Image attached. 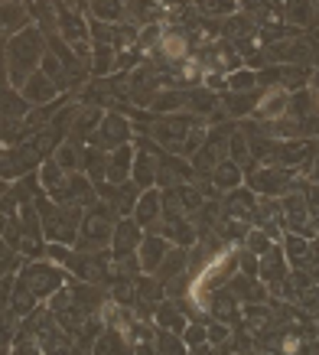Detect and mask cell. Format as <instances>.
I'll use <instances>...</instances> for the list:
<instances>
[{"label": "cell", "mask_w": 319, "mask_h": 355, "mask_svg": "<svg viewBox=\"0 0 319 355\" xmlns=\"http://www.w3.org/2000/svg\"><path fill=\"white\" fill-rule=\"evenodd\" d=\"M43 53V36H40L36 26H23L20 33H13L10 43H7V76H10L13 88H20L26 82V76L36 72Z\"/></svg>", "instance_id": "cell-1"}, {"label": "cell", "mask_w": 319, "mask_h": 355, "mask_svg": "<svg viewBox=\"0 0 319 355\" xmlns=\"http://www.w3.org/2000/svg\"><path fill=\"white\" fill-rule=\"evenodd\" d=\"M23 287L36 297V300H46L49 293H55L62 287V270L55 268V264H46V261H33V264H23V270L17 274Z\"/></svg>", "instance_id": "cell-2"}, {"label": "cell", "mask_w": 319, "mask_h": 355, "mask_svg": "<svg viewBox=\"0 0 319 355\" xmlns=\"http://www.w3.org/2000/svg\"><path fill=\"white\" fill-rule=\"evenodd\" d=\"M88 140H92V147H98V150L124 147V144L130 140V124L121 118V114H101L98 128L88 134Z\"/></svg>", "instance_id": "cell-3"}, {"label": "cell", "mask_w": 319, "mask_h": 355, "mask_svg": "<svg viewBox=\"0 0 319 355\" xmlns=\"http://www.w3.org/2000/svg\"><path fill=\"white\" fill-rule=\"evenodd\" d=\"M199 121L192 118H180V114H170V118H157L153 124H150V134H153V140L157 144H163L166 150H180L182 137L189 134V128H196Z\"/></svg>", "instance_id": "cell-4"}, {"label": "cell", "mask_w": 319, "mask_h": 355, "mask_svg": "<svg viewBox=\"0 0 319 355\" xmlns=\"http://www.w3.org/2000/svg\"><path fill=\"white\" fill-rule=\"evenodd\" d=\"M248 183H251V193L257 196H284L290 186V173L284 166H264V170H251L248 173Z\"/></svg>", "instance_id": "cell-5"}, {"label": "cell", "mask_w": 319, "mask_h": 355, "mask_svg": "<svg viewBox=\"0 0 319 355\" xmlns=\"http://www.w3.org/2000/svg\"><path fill=\"white\" fill-rule=\"evenodd\" d=\"M287 101H290V92L280 85H270V88H264V92H257L255 118L274 121V118H280V114H287Z\"/></svg>", "instance_id": "cell-6"}, {"label": "cell", "mask_w": 319, "mask_h": 355, "mask_svg": "<svg viewBox=\"0 0 319 355\" xmlns=\"http://www.w3.org/2000/svg\"><path fill=\"white\" fill-rule=\"evenodd\" d=\"M166 248H170V241L160 235V228H157V232L150 228L147 235L140 238V245H137L140 270H144V274H153V270H157V264L163 261V254H166Z\"/></svg>", "instance_id": "cell-7"}, {"label": "cell", "mask_w": 319, "mask_h": 355, "mask_svg": "<svg viewBox=\"0 0 319 355\" xmlns=\"http://www.w3.org/2000/svg\"><path fill=\"white\" fill-rule=\"evenodd\" d=\"M140 225L134 222V218H117L114 222V232H111V251H114V258H121V254H130V251H137L140 245Z\"/></svg>", "instance_id": "cell-8"}, {"label": "cell", "mask_w": 319, "mask_h": 355, "mask_svg": "<svg viewBox=\"0 0 319 355\" xmlns=\"http://www.w3.org/2000/svg\"><path fill=\"white\" fill-rule=\"evenodd\" d=\"M17 92H20L26 101H33V105H49L55 98V82L49 76H43V72H30L26 82H23Z\"/></svg>", "instance_id": "cell-9"}, {"label": "cell", "mask_w": 319, "mask_h": 355, "mask_svg": "<svg viewBox=\"0 0 319 355\" xmlns=\"http://www.w3.org/2000/svg\"><path fill=\"white\" fill-rule=\"evenodd\" d=\"M290 270H287V258H284V251L277 245H270L257 258V280H264V284H274V280H280V277H287Z\"/></svg>", "instance_id": "cell-10"}, {"label": "cell", "mask_w": 319, "mask_h": 355, "mask_svg": "<svg viewBox=\"0 0 319 355\" xmlns=\"http://www.w3.org/2000/svg\"><path fill=\"white\" fill-rule=\"evenodd\" d=\"M255 193L251 189H228V199H225L222 205V216L228 218H241V222H251V212H255Z\"/></svg>", "instance_id": "cell-11"}, {"label": "cell", "mask_w": 319, "mask_h": 355, "mask_svg": "<svg viewBox=\"0 0 319 355\" xmlns=\"http://www.w3.org/2000/svg\"><path fill=\"white\" fill-rule=\"evenodd\" d=\"M130 163H134V147L124 144V147H114L111 157H107V170H105V183H124L130 176Z\"/></svg>", "instance_id": "cell-12"}, {"label": "cell", "mask_w": 319, "mask_h": 355, "mask_svg": "<svg viewBox=\"0 0 319 355\" xmlns=\"http://www.w3.org/2000/svg\"><path fill=\"white\" fill-rule=\"evenodd\" d=\"M134 222L137 225H157L160 222V189H144L134 202Z\"/></svg>", "instance_id": "cell-13"}, {"label": "cell", "mask_w": 319, "mask_h": 355, "mask_svg": "<svg viewBox=\"0 0 319 355\" xmlns=\"http://www.w3.org/2000/svg\"><path fill=\"white\" fill-rule=\"evenodd\" d=\"M280 17H284V23H290V26H309V30H313L316 7H313V0H284Z\"/></svg>", "instance_id": "cell-14"}, {"label": "cell", "mask_w": 319, "mask_h": 355, "mask_svg": "<svg viewBox=\"0 0 319 355\" xmlns=\"http://www.w3.org/2000/svg\"><path fill=\"white\" fill-rule=\"evenodd\" d=\"M212 176V186L218 189V193H228V189H234V186H241V180H245V173H241V166L232 160H222L215 163V170L209 173Z\"/></svg>", "instance_id": "cell-15"}, {"label": "cell", "mask_w": 319, "mask_h": 355, "mask_svg": "<svg viewBox=\"0 0 319 355\" xmlns=\"http://www.w3.org/2000/svg\"><path fill=\"white\" fill-rule=\"evenodd\" d=\"M23 26H30V10L23 3H0V36L20 33Z\"/></svg>", "instance_id": "cell-16"}, {"label": "cell", "mask_w": 319, "mask_h": 355, "mask_svg": "<svg viewBox=\"0 0 319 355\" xmlns=\"http://www.w3.org/2000/svg\"><path fill=\"white\" fill-rule=\"evenodd\" d=\"M130 176H134V183H137L140 189H147V186L157 183V160H153V153H134Z\"/></svg>", "instance_id": "cell-17"}, {"label": "cell", "mask_w": 319, "mask_h": 355, "mask_svg": "<svg viewBox=\"0 0 319 355\" xmlns=\"http://www.w3.org/2000/svg\"><path fill=\"white\" fill-rule=\"evenodd\" d=\"M225 105V114H232V118H245V114H251L257 105V92H228V95L222 98Z\"/></svg>", "instance_id": "cell-18"}, {"label": "cell", "mask_w": 319, "mask_h": 355, "mask_svg": "<svg viewBox=\"0 0 319 355\" xmlns=\"http://www.w3.org/2000/svg\"><path fill=\"white\" fill-rule=\"evenodd\" d=\"M82 170L88 173L92 183H105V170H107V150H98V147H88L82 153Z\"/></svg>", "instance_id": "cell-19"}, {"label": "cell", "mask_w": 319, "mask_h": 355, "mask_svg": "<svg viewBox=\"0 0 319 355\" xmlns=\"http://www.w3.org/2000/svg\"><path fill=\"white\" fill-rule=\"evenodd\" d=\"M82 153L85 150H82L75 140H62V144L53 150V160L59 163L65 173H75V170H82Z\"/></svg>", "instance_id": "cell-20"}, {"label": "cell", "mask_w": 319, "mask_h": 355, "mask_svg": "<svg viewBox=\"0 0 319 355\" xmlns=\"http://www.w3.org/2000/svg\"><path fill=\"white\" fill-rule=\"evenodd\" d=\"M189 7L199 17H232L238 0H189Z\"/></svg>", "instance_id": "cell-21"}, {"label": "cell", "mask_w": 319, "mask_h": 355, "mask_svg": "<svg viewBox=\"0 0 319 355\" xmlns=\"http://www.w3.org/2000/svg\"><path fill=\"white\" fill-rule=\"evenodd\" d=\"M36 180H40V186H43L46 193L53 196L59 186H62V180H65V170L59 166V163L53 160V157H46V163L40 166V173H36Z\"/></svg>", "instance_id": "cell-22"}, {"label": "cell", "mask_w": 319, "mask_h": 355, "mask_svg": "<svg viewBox=\"0 0 319 355\" xmlns=\"http://www.w3.org/2000/svg\"><path fill=\"white\" fill-rule=\"evenodd\" d=\"M88 10L95 20H124V0H88Z\"/></svg>", "instance_id": "cell-23"}, {"label": "cell", "mask_w": 319, "mask_h": 355, "mask_svg": "<svg viewBox=\"0 0 319 355\" xmlns=\"http://www.w3.org/2000/svg\"><path fill=\"white\" fill-rule=\"evenodd\" d=\"M36 303H40V300H36V297L23 287L20 280H17V284H13V291H10V303H7V306H10V310L23 320V316H30V313L36 310Z\"/></svg>", "instance_id": "cell-24"}, {"label": "cell", "mask_w": 319, "mask_h": 355, "mask_svg": "<svg viewBox=\"0 0 319 355\" xmlns=\"http://www.w3.org/2000/svg\"><path fill=\"white\" fill-rule=\"evenodd\" d=\"M114 55L117 49L114 46H107V43H95V49H92V62H88V69L95 72V76H101V72H111L114 69Z\"/></svg>", "instance_id": "cell-25"}, {"label": "cell", "mask_w": 319, "mask_h": 355, "mask_svg": "<svg viewBox=\"0 0 319 355\" xmlns=\"http://www.w3.org/2000/svg\"><path fill=\"white\" fill-rule=\"evenodd\" d=\"M186 108H192L196 114H209L218 108V98L209 88H192V92H186Z\"/></svg>", "instance_id": "cell-26"}, {"label": "cell", "mask_w": 319, "mask_h": 355, "mask_svg": "<svg viewBox=\"0 0 319 355\" xmlns=\"http://www.w3.org/2000/svg\"><path fill=\"white\" fill-rule=\"evenodd\" d=\"M225 88H228V92H255V88H257L255 69H234V72H228Z\"/></svg>", "instance_id": "cell-27"}, {"label": "cell", "mask_w": 319, "mask_h": 355, "mask_svg": "<svg viewBox=\"0 0 319 355\" xmlns=\"http://www.w3.org/2000/svg\"><path fill=\"white\" fill-rule=\"evenodd\" d=\"M241 241H245V251H251V254H257V258H261L267 248L274 245V241H270V235H267L264 228H248V235L241 238Z\"/></svg>", "instance_id": "cell-28"}, {"label": "cell", "mask_w": 319, "mask_h": 355, "mask_svg": "<svg viewBox=\"0 0 319 355\" xmlns=\"http://www.w3.org/2000/svg\"><path fill=\"white\" fill-rule=\"evenodd\" d=\"M180 336H182V343L189 345L192 352H205V349H209V336H205V326H202V323L186 326Z\"/></svg>", "instance_id": "cell-29"}, {"label": "cell", "mask_w": 319, "mask_h": 355, "mask_svg": "<svg viewBox=\"0 0 319 355\" xmlns=\"http://www.w3.org/2000/svg\"><path fill=\"white\" fill-rule=\"evenodd\" d=\"M153 349H160V352H182L186 345H182V336H180V333H173V329H163V333L157 336Z\"/></svg>", "instance_id": "cell-30"}, {"label": "cell", "mask_w": 319, "mask_h": 355, "mask_svg": "<svg viewBox=\"0 0 319 355\" xmlns=\"http://www.w3.org/2000/svg\"><path fill=\"white\" fill-rule=\"evenodd\" d=\"M238 274H245V277H257V254L241 251V254H238Z\"/></svg>", "instance_id": "cell-31"}, {"label": "cell", "mask_w": 319, "mask_h": 355, "mask_svg": "<svg viewBox=\"0 0 319 355\" xmlns=\"http://www.w3.org/2000/svg\"><path fill=\"white\" fill-rule=\"evenodd\" d=\"M10 268H17V264H13V248L0 238V274H3V270H10Z\"/></svg>", "instance_id": "cell-32"}, {"label": "cell", "mask_w": 319, "mask_h": 355, "mask_svg": "<svg viewBox=\"0 0 319 355\" xmlns=\"http://www.w3.org/2000/svg\"><path fill=\"white\" fill-rule=\"evenodd\" d=\"M205 336H209V343H222V339H228V326H209L205 329Z\"/></svg>", "instance_id": "cell-33"}, {"label": "cell", "mask_w": 319, "mask_h": 355, "mask_svg": "<svg viewBox=\"0 0 319 355\" xmlns=\"http://www.w3.org/2000/svg\"><path fill=\"white\" fill-rule=\"evenodd\" d=\"M10 82V76H7V46H3V40H0V88Z\"/></svg>", "instance_id": "cell-34"}, {"label": "cell", "mask_w": 319, "mask_h": 355, "mask_svg": "<svg viewBox=\"0 0 319 355\" xmlns=\"http://www.w3.org/2000/svg\"><path fill=\"white\" fill-rule=\"evenodd\" d=\"M3 193H7V183H3V180H0V199H3Z\"/></svg>", "instance_id": "cell-35"}]
</instances>
